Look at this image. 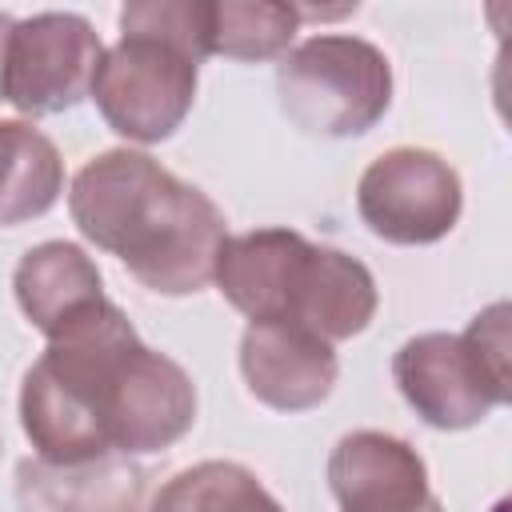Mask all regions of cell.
Wrapping results in <instances>:
<instances>
[{
	"label": "cell",
	"instance_id": "obj_12",
	"mask_svg": "<svg viewBox=\"0 0 512 512\" xmlns=\"http://www.w3.org/2000/svg\"><path fill=\"white\" fill-rule=\"evenodd\" d=\"M144 476L128 456H100L88 464L20 460V512H140Z\"/></svg>",
	"mask_w": 512,
	"mask_h": 512
},
{
	"label": "cell",
	"instance_id": "obj_17",
	"mask_svg": "<svg viewBox=\"0 0 512 512\" xmlns=\"http://www.w3.org/2000/svg\"><path fill=\"white\" fill-rule=\"evenodd\" d=\"M416 512H444V504H440V500H436V496H432V500H428V504H424V508H416Z\"/></svg>",
	"mask_w": 512,
	"mask_h": 512
},
{
	"label": "cell",
	"instance_id": "obj_3",
	"mask_svg": "<svg viewBox=\"0 0 512 512\" xmlns=\"http://www.w3.org/2000/svg\"><path fill=\"white\" fill-rule=\"evenodd\" d=\"M212 280L248 320L300 324L328 344L360 336L380 304L376 280L356 256L312 244L292 228L224 236Z\"/></svg>",
	"mask_w": 512,
	"mask_h": 512
},
{
	"label": "cell",
	"instance_id": "obj_1",
	"mask_svg": "<svg viewBox=\"0 0 512 512\" xmlns=\"http://www.w3.org/2000/svg\"><path fill=\"white\" fill-rule=\"evenodd\" d=\"M192 424V376L148 348L112 300L48 340L20 384V428L48 464L152 456L184 440Z\"/></svg>",
	"mask_w": 512,
	"mask_h": 512
},
{
	"label": "cell",
	"instance_id": "obj_7",
	"mask_svg": "<svg viewBox=\"0 0 512 512\" xmlns=\"http://www.w3.org/2000/svg\"><path fill=\"white\" fill-rule=\"evenodd\" d=\"M464 208L456 168L428 148L380 152L356 184V212L372 236L404 248L444 240Z\"/></svg>",
	"mask_w": 512,
	"mask_h": 512
},
{
	"label": "cell",
	"instance_id": "obj_8",
	"mask_svg": "<svg viewBox=\"0 0 512 512\" xmlns=\"http://www.w3.org/2000/svg\"><path fill=\"white\" fill-rule=\"evenodd\" d=\"M104 44L80 12H36L12 24L4 100L24 116H56L92 92Z\"/></svg>",
	"mask_w": 512,
	"mask_h": 512
},
{
	"label": "cell",
	"instance_id": "obj_4",
	"mask_svg": "<svg viewBox=\"0 0 512 512\" xmlns=\"http://www.w3.org/2000/svg\"><path fill=\"white\" fill-rule=\"evenodd\" d=\"M208 0H132L120 8V40L104 48L92 100L112 132L136 144L168 140L192 112L200 60L208 56Z\"/></svg>",
	"mask_w": 512,
	"mask_h": 512
},
{
	"label": "cell",
	"instance_id": "obj_6",
	"mask_svg": "<svg viewBox=\"0 0 512 512\" xmlns=\"http://www.w3.org/2000/svg\"><path fill=\"white\" fill-rule=\"evenodd\" d=\"M276 96L284 116L312 136H360L392 104V64L364 36L320 32L280 56Z\"/></svg>",
	"mask_w": 512,
	"mask_h": 512
},
{
	"label": "cell",
	"instance_id": "obj_13",
	"mask_svg": "<svg viewBox=\"0 0 512 512\" xmlns=\"http://www.w3.org/2000/svg\"><path fill=\"white\" fill-rule=\"evenodd\" d=\"M60 192V148L28 120H0V228H16L52 212Z\"/></svg>",
	"mask_w": 512,
	"mask_h": 512
},
{
	"label": "cell",
	"instance_id": "obj_2",
	"mask_svg": "<svg viewBox=\"0 0 512 512\" xmlns=\"http://www.w3.org/2000/svg\"><path fill=\"white\" fill-rule=\"evenodd\" d=\"M68 212L88 244L116 256L160 296H192L208 288L216 252L228 236L212 196L136 148L92 156L72 176Z\"/></svg>",
	"mask_w": 512,
	"mask_h": 512
},
{
	"label": "cell",
	"instance_id": "obj_5",
	"mask_svg": "<svg viewBox=\"0 0 512 512\" xmlns=\"http://www.w3.org/2000/svg\"><path fill=\"white\" fill-rule=\"evenodd\" d=\"M508 304L496 300L464 332H420L392 356V380L408 408L440 428L464 432L512 396Z\"/></svg>",
	"mask_w": 512,
	"mask_h": 512
},
{
	"label": "cell",
	"instance_id": "obj_15",
	"mask_svg": "<svg viewBox=\"0 0 512 512\" xmlns=\"http://www.w3.org/2000/svg\"><path fill=\"white\" fill-rule=\"evenodd\" d=\"M148 512H284L280 500L232 460H200L180 468L156 496Z\"/></svg>",
	"mask_w": 512,
	"mask_h": 512
},
{
	"label": "cell",
	"instance_id": "obj_14",
	"mask_svg": "<svg viewBox=\"0 0 512 512\" xmlns=\"http://www.w3.org/2000/svg\"><path fill=\"white\" fill-rule=\"evenodd\" d=\"M300 32L296 4L280 0H208V56L280 60Z\"/></svg>",
	"mask_w": 512,
	"mask_h": 512
},
{
	"label": "cell",
	"instance_id": "obj_9",
	"mask_svg": "<svg viewBox=\"0 0 512 512\" xmlns=\"http://www.w3.org/2000/svg\"><path fill=\"white\" fill-rule=\"evenodd\" d=\"M240 372L248 392L276 412L320 408L340 376L328 340L284 320H248L240 336Z\"/></svg>",
	"mask_w": 512,
	"mask_h": 512
},
{
	"label": "cell",
	"instance_id": "obj_18",
	"mask_svg": "<svg viewBox=\"0 0 512 512\" xmlns=\"http://www.w3.org/2000/svg\"><path fill=\"white\" fill-rule=\"evenodd\" d=\"M492 512H508V504H496V508H492Z\"/></svg>",
	"mask_w": 512,
	"mask_h": 512
},
{
	"label": "cell",
	"instance_id": "obj_16",
	"mask_svg": "<svg viewBox=\"0 0 512 512\" xmlns=\"http://www.w3.org/2000/svg\"><path fill=\"white\" fill-rule=\"evenodd\" d=\"M12 16L0 12V100H4V52H8V36H12Z\"/></svg>",
	"mask_w": 512,
	"mask_h": 512
},
{
	"label": "cell",
	"instance_id": "obj_11",
	"mask_svg": "<svg viewBox=\"0 0 512 512\" xmlns=\"http://www.w3.org/2000/svg\"><path fill=\"white\" fill-rule=\"evenodd\" d=\"M12 292L20 312L36 332H44V340L64 336L108 300L96 260L68 240H44L28 248L12 272Z\"/></svg>",
	"mask_w": 512,
	"mask_h": 512
},
{
	"label": "cell",
	"instance_id": "obj_10",
	"mask_svg": "<svg viewBox=\"0 0 512 512\" xmlns=\"http://www.w3.org/2000/svg\"><path fill=\"white\" fill-rule=\"evenodd\" d=\"M328 488L340 512H416L432 500L420 452L376 428H356L328 456Z\"/></svg>",
	"mask_w": 512,
	"mask_h": 512
}]
</instances>
